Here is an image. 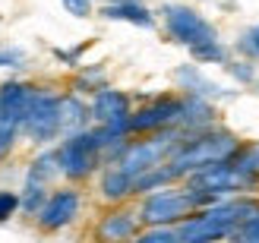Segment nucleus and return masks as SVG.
<instances>
[{
	"mask_svg": "<svg viewBox=\"0 0 259 243\" xmlns=\"http://www.w3.org/2000/svg\"><path fill=\"white\" fill-rule=\"evenodd\" d=\"M180 105H184L180 95H158L139 105L130 117V136H152L161 130H174L180 123Z\"/></svg>",
	"mask_w": 259,
	"mask_h": 243,
	"instance_id": "8",
	"label": "nucleus"
},
{
	"mask_svg": "<svg viewBox=\"0 0 259 243\" xmlns=\"http://www.w3.org/2000/svg\"><path fill=\"white\" fill-rule=\"evenodd\" d=\"M177 85L184 88V95H199V98H225L228 92L222 85H215L209 76H202L199 67H193V63H184V67H177Z\"/></svg>",
	"mask_w": 259,
	"mask_h": 243,
	"instance_id": "14",
	"label": "nucleus"
},
{
	"mask_svg": "<svg viewBox=\"0 0 259 243\" xmlns=\"http://www.w3.org/2000/svg\"><path fill=\"white\" fill-rule=\"evenodd\" d=\"M57 152V164H60V177H67V183L79 186L85 180H92L95 174L105 168V152L95 130H82L76 136H63Z\"/></svg>",
	"mask_w": 259,
	"mask_h": 243,
	"instance_id": "3",
	"label": "nucleus"
},
{
	"mask_svg": "<svg viewBox=\"0 0 259 243\" xmlns=\"http://www.w3.org/2000/svg\"><path fill=\"white\" fill-rule=\"evenodd\" d=\"M256 88H259V82H256Z\"/></svg>",
	"mask_w": 259,
	"mask_h": 243,
	"instance_id": "27",
	"label": "nucleus"
},
{
	"mask_svg": "<svg viewBox=\"0 0 259 243\" xmlns=\"http://www.w3.org/2000/svg\"><path fill=\"white\" fill-rule=\"evenodd\" d=\"M142 231L139 209L123 202V206H108L95 218L92 227V243H133L136 234Z\"/></svg>",
	"mask_w": 259,
	"mask_h": 243,
	"instance_id": "9",
	"label": "nucleus"
},
{
	"mask_svg": "<svg viewBox=\"0 0 259 243\" xmlns=\"http://www.w3.org/2000/svg\"><path fill=\"white\" fill-rule=\"evenodd\" d=\"M190 54H193V60L196 63H222V67H228V47L222 44V41H209V44H199V47H190Z\"/></svg>",
	"mask_w": 259,
	"mask_h": 243,
	"instance_id": "19",
	"label": "nucleus"
},
{
	"mask_svg": "<svg viewBox=\"0 0 259 243\" xmlns=\"http://www.w3.org/2000/svg\"><path fill=\"white\" fill-rule=\"evenodd\" d=\"M228 73L234 76L237 82H243V85L259 82V79H256V73H253V63H250V60H231V63H228Z\"/></svg>",
	"mask_w": 259,
	"mask_h": 243,
	"instance_id": "22",
	"label": "nucleus"
},
{
	"mask_svg": "<svg viewBox=\"0 0 259 243\" xmlns=\"http://www.w3.org/2000/svg\"><path fill=\"white\" fill-rule=\"evenodd\" d=\"M25 60V54L19 47H7V51H0V70L4 67H19V63Z\"/></svg>",
	"mask_w": 259,
	"mask_h": 243,
	"instance_id": "26",
	"label": "nucleus"
},
{
	"mask_svg": "<svg viewBox=\"0 0 259 243\" xmlns=\"http://www.w3.org/2000/svg\"><path fill=\"white\" fill-rule=\"evenodd\" d=\"M101 16H105V19H114V22L139 25V29H155L152 10L142 7L139 0H126V4H108V7H101Z\"/></svg>",
	"mask_w": 259,
	"mask_h": 243,
	"instance_id": "15",
	"label": "nucleus"
},
{
	"mask_svg": "<svg viewBox=\"0 0 259 243\" xmlns=\"http://www.w3.org/2000/svg\"><path fill=\"white\" fill-rule=\"evenodd\" d=\"M92 108L82 101V95L63 92L60 95V136H76L82 130H92Z\"/></svg>",
	"mask_w": 259,
	"mask_h": 243,
	"instance_id": "13",
	"label": "nucleus"
},
{
	"mask_svg": "<svg viewBox=\"0 0 259 243\" xmlns=\"http://www.w3.org/2000/svg\"><path fill=\"white\" fill-rule=\"evenodd\" d=\"M32 92L35 82H22V79L0 82V164L13 155V149L22 136V120Z\"/></svg>",
	"mask_w": 259,
	"mask_h": 243,
	"instance_id": "4",
	"label": "nucleus"
},
{
	"mask_svg": "<svg viewBox=\"0 0 259 243\" xmlns=\"http://www.w3.org/2000/svg\"><path fill=\"white\" fill-rule=\"evenodd\" d=\"M63 7H67V13H70V16H79V19H85L89 13H92V0H63Z\"/></svg>",
	"mask_w": 259,
	"mask_h": 243,
	"instance_id": "25",
	"label": "nucleus"
},
{
	"mask_svg": "<svg viewBox=\"0 0 259 243\" xmlns=\"http://www.w3.org/2000/svg\"><path fill=\"white\" fill-rule=\"evenodd\" d=\"M184 105H180V123L177 130L184 136H196L218 126V111H215V101L209 98H199V95H180Z\"/></svg>",
	"mask_w": 259,
	"mask_h": 243,
	"instance_id": "11",
	"label": "nucleus"
},
{
	"mask_svg": "<svg viewBox=\"0 0 259 243\" xmlns=\"http://www.w3.org/2000/svg\"><path fill=\"white\" fill-rule=\"evenodd\" d=\"M243 139L228 130V126H212L205 133H196V136H184V142L177 145V152L171 155V168L180 174V183L187 180L190 174H196L202 168H212V164H225L231 161L240 152Z\"/></svg>",
	"mask_w": 259,
	"mask_h": 243,
	"instance_id": "1",
	"label": "nucleus"
},
{
	"mask_svg": "<svg viewBox=\"0 0 259 243\" xmlns=\"http://www.w3.org/2000/svg\"><path fill=\"white\" fill-rule=\"evenodd\" d=\"M70 85L76 95H98L101 88H108V76H105V70H79Z\"/></svg>",
	"mask_w": 259,
	"mask_h": 243,
	"instance_id": "18",
	"label": "nucleus"
},
{
	"mask_svg": "<svg viewBox=\"0 0 259 243\" xmlns=\"http://www.w3.org/2000/svg\"><path fill=\"white\" fill-rule=\"evenodd\" d=\"M22 212L25 215H35L41 212V206L48 202V196H51V189H48V183H41V180H35V177H25V183H22Z\"/></svg>",
	"mask_w": 259,
	"mask_h": 243,
	"instance_id": "17",
	"label": "nucleus"
},
{
	"mask_svg": "<svg viewBox=\"0 0 259 243\" xmlns=\"http://www.w3.org/2000/svg\"><path fill=\"white\" fill-rule=\"evenodd\" d=\"M231 243H259V218H253V221L243 224L240 231L231 237Z\"/></svg>",
	"mask_w": 259,
	"mask_h": 243,
	"instance_id": "24",
	"label": "nucleus"
},
{
	"mask_svg": "<svg viewBox=\"0 0 259 243\" xmlns=\"http://www.w3.org/2000/svg\"><path fill=\"white\" fill-rule=\"evenodd\" d=\"M60 95L51 85H35L22 120V136L32 145H48L60 136Z\"/></svg>",
	"mask_w": 259,
	"mask_h": 243,
	"instance_id": "5",
	"label": "nucleus"
},
{
	"mask_svg": "<svg viewBox=\"0 0 259 243\" xmlns=\"http://www.w3.org/2000/svg\"><path fill=\"white\" fill-rule=\"evenodd\" d=\"M136 209L142 227H177L180 221H187L190 215L199 212V196L187 183H174L142 196Z\"/></svg>",
	"mask_w": 259,
	"mask_h": 243,
	"instance_id": "2",
	"label": "nucleus"
},
{
	"mask_svg": "<svg viewBox=\"0 0 259 243\" xmlns=\"http://www.w3.org/2000/svg\"><path fill=\"white\" fill-rule=\"evenodd\" d=\"M133 243H180L177 227H142Z\"/></svg>",
	"mask_w": 259,
	"mask_h": 243,
	"instance_id": "20",
	"label": "nucleus"
},
{
	"mask_svg": "<svg viewBox=\"0 0 259 243\" xmlns=\"http://www.w3.org/2000/svg\"><path fill=\"white\" fill-rule=\"evenodd\" d=\"M79 209H82V189L73 186V183L57 186V189H51L48 202L35 215V224L41 234H57L79 218Z\"/></svg>",
	"mask_w": 259,
	"mask_h": 243,
	"instance_id": "7",
	"label": "nucleus"
},
{
	"mask_svg": "<svg viewBox=\"0 0 259 243\" xmlns=\"http://www.w3.org/2000/svg\"><path fill=\"white\" fill-rule=\"evenodd\" d=\"M237 51H240V54H247V60L259 57V25H253V29L240 38V41H237Z\"/></svg>",
	"mask_w": 259,
	"mask_h": 243,
	"instance_id": "23",
	"label": "nucleus"
},
{
	"mask_svg": "<svg viewBox=\"0 0 259 243\" xmlns=\"http://www.w3.org/2000/svg\"><path fill=\"white\" fill-rule=\"evenodd\" d=\"M16 212H22V196L13 189H0V224H7Z\"/></svg>",
	"mask_w": 259,
	"mask_h": 243,
	"instance_id": "21",
	"label": "nucleus"
},
{
	"mask_svg": "<svg viewBox=\"0 0 259 243\" xmlns=\"http://www.w3.org/2000/svg\"><path fill=\"white\" fill-rule=\"evenodd\" d=\"M92 123L95 126H111V123H130L133 117V98L120 88H101L98 95H92Z\"/></svg>",
	"mask_w": 259,
	"mask_h": 243,
	"instance_id": "10",
	"label": "nucleus"
},
{
	"mask_svg": "<svg viewBox=\"0 0 259 243\" xmlns=\"http://www.w3.org/2000/svg\"><path fill=\"white\" fill-rule=\"evenodd\" d=\"M174 183H180V174L171 168V161H164V164H158V168H152V171H146V174L136 177L133 196L142 199V196L155 193V189H164V186H174Z\"/></svg>",
	"mask_w": 259,
	"mask_h": 243,
	"instance_id": "16",
	"label": "nucleus"
},
{
	"mask_svg": "<svg viewBox=\"0 0 259 243\" xmlns=\"http://www.w3.org/2000/svg\"><path fill=\"white\" fill-rule=\"evenodd\" d=\"M133 177H130L120 164H105L98 174V196L108 202V206H123V202L133 199Z\"/></svg>",
	"mask_w": 259,
	"mask_h": 243,
	"instance_id": "12",
	"label": "nucleus"
},
{
	"mask_svg": "<svg viewBox=\"0 0 259 243\" xmlns=\"http://www.w3.org/2000/svg\"><path fill=\"white\" fill-rule=\"evenodd\" d=\"M161 22H164V32L184 47H199V44L218 41L215 25L205 19L199 10H193L187 4H164L161 7Z\"/></svg>",
	"mask_w": 259,
	"mask_h": 243,
	"instance_id": "6",
	"label": "nucleus"
}]
</instances>
